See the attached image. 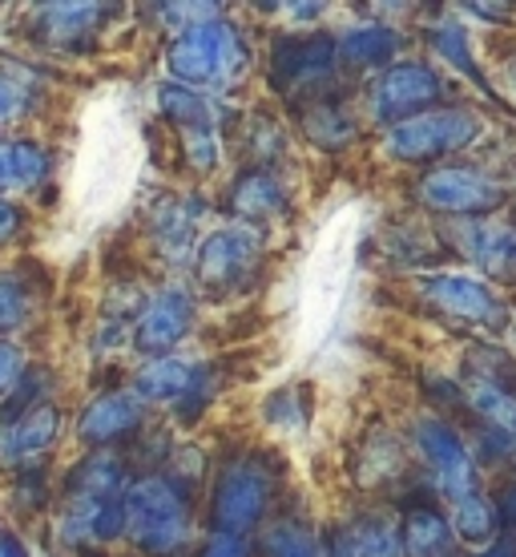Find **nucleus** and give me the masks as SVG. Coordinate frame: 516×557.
Listing matches in <instances>:
<instances>
[{"instance_id":"nucleus-1","label":"nucleus","mask_w":516,"mask_h":557,"mask_svg":"<svg viewBox=\"0 0 516 557\" xmlns=\"http://www.w3.org/2000/svg\"><path fill=\"white\" fill-rule=\"evenodd\" d=\"M166 65L178 77V85L226 89L247 65V49H242V37L230 21H198L169 41Z\"/></svg>"},{"instance_id":"nucleus-2","label":"nucleus","mask_w":516,"mask_h":557,"mask_svg":"<svg viewBox=\"0 0 516 557\" xmlns=\"http://www.w3.org/2000/svg\"><path fill=\"white\" fill-rule=\"evenodd\" d=\"M126 505V537L141 554L169 557L186 545L190 533V505L169 476H141L122 497Z\"/></svg>"},{"instance_id":"nucleus-3","label":"nucleus","mask_w":516,"mask_h":557,"mask_svg":"<svg viewBox=\"0 0 516 557\" xmlns=\"http://www.w3.org/2000/svg\"><path fill=\"white\" fill-rule=\"evenodd\" d=\"M480 138V117L461 106H436L428 113H416L383 134V150L400 162H436L448 153L468 150Z\"/></svg>"},{"instance_id":"nucleus-4","label":"nucleus","mask_w":516,"mask_h":557,"mask_svg":"<svg viewBox=\"0 0 516 557\" xmlns=\"http://www.w3.org/2000/svg\"><path fill=\"white\" fill-rule=\"evenodd\" d=\"M416 198L448 219H489L504 207V186L476 166H436L416 182Z\"/></svg>"},{"instance_id":"nucleus-5","label":"nucleus","mask_w":516,"mask_h":557,"mask_svg":"<svg viewBox=\"0 0 516 557\" xmlns=\"http://www.w3.org/2000/svg\"><path fill=\"white\" fill-rule=\"evenodd\" d=\"M419 295L424 304L436 307L448 320L473 323V327H504L508 323V304L489 278H476L468 271H436V275L419 278Z\"/></svg>"},{"instance_id":"nucleus-6","label":"nucleus","mask_w":516,"mask_h":557,"mask_svg":"<svg viewBox=\"0 0 516 557\" xmlns=\"http://www.w3.org/2000/svg\"><path fill=\"white\" fill-rule=\"evenodd\" d=\"M444 98V77L424 65V61H400V65H388L379 73V82L372 85V117L383 122V126H400L416 113L436 110V101Z\"/></svg>"},{"instance_id":"nucleus-7","label":"nucleus","mask_w":516,"mask_h":557,"mask_svg":"<svg viewBox=\"0 0 516 557\" xmlns=\"http://www.w3.org/2000/svg\"><path fill=\"white\" fill-rule=\"evenodd\" d=\"M263 255V235L251 223H226L214 235L202 238L194 255V275L210 292H230L238 283H247Z\"/></svg>"},{"instance_id":"nucleus-8","label":"nucleus","mask_w":516,"mask_h":557,"mask_svg":"<svg viewBox=\"0 0 516 557\" xmlns=\"http://www.w3.org/2000/svg\"><path fill=\"white\" fill-rule=\"evenodd\" d=\"M416 445L428 460V469H432L436 485L440 493L448 497V505L468 497L480 488V473H476V460L464 445V436L448 420L440 417H424L416 420Z\"/></svg>"},{"instance_id":"nucleus-9","label":"nucleus","mask_w":516,"mask_h":557,"mask_svg":"<svg viewBox=\"0 0 516 557\" xmlns=\"http://www.w3.org/2000/svg\"><path fill=\"white\" fill-rule=\"evenodd\" d=\"M270 505V473H263L254 460H235L226 465L218 485H214V521L218 533H242L263 521Z\"/></svg>"},{"instance_id":"nucleus-10","label":"nucleus","mask_w":516,"mask_h":557,"mask_svg":"<svg viewBox=\"0 0 516 557\" xmlns=\"http://www.w3.org/2000/svg\"><path fill=\"white\" fill-rule=\"evenodd\" d=\"M194 327V299L181 292V287H166L158 292L150 304L141 307L138 327H134V348L166 360V351H174Z\"/></svg>"},{"instance_id":"nucleus-11","label":"nucleus","mask_w":516,"mask_h":557,"mask_svg":"<svg viewBox=\"0 0 516 557\" xmlns=\"http://www.w3.org/2000/svg\"><path fill=\"white\" fill-rule=\"evenodd\" d=\"M339 49L331 37L307 33V37H282L270 57V82L279 89H307L319 85L327 73L336 70Z\"/></svg>"},{"instance_id":"nucleus-12","label":"nucleus","mask_w":516,"mask_h":557,"mask_svg":"<svg viewBox=\"0 0 516 557\" xmlns=\"http://www.w3.org/2000/svg\"><path fill=\"white\" fill-rule=\"evenodd\" d=\"M464 259H473L484 275L516 278V226L496 223V219H464L456 226Z\"/></svg>"},{"instance_id":"nucleus-13","label":"nucleus","mask_w":516,"mask_h":557,"mask_svg":"<svg viewBox=\"0 0 516 557\" xmlns=\"http://www.w3.org/2000/svg\"><path fill=\"white\" fill-rule=\"evenodd\" d=\"M141 424V400L134 392H105L98 400H89L77 417V441L85 445H113Z\"/></svg>"},{"instance_id":"nucleus-14","label":"nucleus","mask_w":516,"mask_h":557,"mask_svg":"<svg viewBox=\"0 0 516 557\" xmlns=\"http://www.w3.org/2000/svg\"><path fill=\"white\" fill-rule=\"evenodd\" d=\"M331 557H404L400 545V530L391 525L388 517H351L331 533Z\"/></svg>"},{"instance_id":"nucleus-15","label":"nucleus","mask_w":516,"mask_h":557,"mask_svg":"<svg viewBox=\"0 0 516 557\" xmlns=\"http://www.w3.org/2000/svg\"><path fill=\"white\" fill-rule=\"evenodd\" d=\"M56 424H61V417H56V408L49 405V400H37V405L21 408V412L4 424V432H0L4 457L9 460L41 457L45 448L56 441Z\"/></svg>"},{"instance_id":"nucleus-16","label":"nucleus","mask_w":516,"mask_h":557,"mask_svg":"<svg viewBox=\"0 0 516 557\" xmlns=\"http://www.w3.org/2000/svg\"><path fill=\"white\" fill-rule=\"evenodd\" d=\"M400 545H404V557H448L456 545V530H452L448 513L432 505H416L404 513Z\"/></svg>"},{"instance_id":"nucleus-17","label":"nucleus","mask_w":516,"mask_h":557,"mask_svg":"<svg viewBox=\"0 0 516 557\" xmlns=\"http://www.w3.org/2000/svg\"><path fill=\"white\" fill-rule=\"evenodd\" d=\"M198 384V368L186 360H150L134 380V396L138 400H154V405H174V400H186L190 388Z\"/></svg>"},{"instance_id":"nucleus-18","label":"nucleus","mask_w":516,"mask_h":557,"mask_svg":"<svg viewBox=\"0 0 516 557\" xmlns=\"http://www.w3.org/2000/svg\"><path fill=\"white\" fill-rule=\"evenodd\" d=\"M49 178V153L37 141L0 138V195L9 190H33Z\"/></svg>"},{"instance_id":"nucleus-19","label":"nucleus","mask_w":516,"mask_h":557,"mask_svg":"<svg viewBox=\"0 0 516 557\" xmlns=\"http://www.w3.org/2000/svg\"><path fill=\"white\" fill-rule=\"evenodd\" d=\"M65 533L73 542H113L126 533V505L122 497L110 502H70Z\"/></svg>"},{"instance_id":"nucleus-20","label":"nucleus","mask_w":516,"mask_h":557,"mask_svg":"<svg viewBox=\"0 0 516 557\" xmlns=\"http://www.w3.org/2000/svg\"><path fill=\"white\" fill-rule=\"evenodd\" d=\"M126 485V465L110 453H93L70 473V502H110Z\"/></svg>"},{"instance_id":"nucleus-21","label":"nucleus","mask_w":516,"mask_h":557,"mask_svg":"<svg viewBox=\"0 0 516 557\" xmlns=\"http://www.w3.org/2000/svg\"><path fill=\"white\" fill-rule=\"evenodd\" d=\"M282 202H287V195H282V186L275 182V174H266V170H247L230 186V210L238 214V223L270 219V214L282 210Z\"/></svg>"},{"instance_id":"nucleus-22","label":"nucleus","mask_w":516,"mask_h":557,"mask_svg":"<svg viewBox=\"0 0 516 557\" xmlns=\"http://www.w3.org/2000/svg\"><path fill=\"white\" fill-rule=\"evenodd\" d=\"M400 45H404V37H400L391 25L367 21V25L348 28V33L336 41V49L343 61H351V65H388L391 57L400 53Z\"/></svg>"},{"instance_id":"nucleus-23","label":"nucleus","mask_w":516,"mask_h":557,"mask_svg":"<svg viewBox=\"0 0 516 557\" xmlns=\"http://www.w3.org/2000/svg\"><path fill=\"white\" fill-rule=\"evenodd\" d=\"M452 530H456V542H468L476 549H484L489 542L501 537V513H496V505L484 488H476L461 502H452Z\"/></svg>"},{"instance_id":"nucleus-24","label":"nucleus","mask_w":516,"mask_h":557,"mask_svg":"<svg viewBox=\"0 0 516 557\" xmlns=\"http://www.w3.org/2000/svg\"><path fill=\"white\" fill-rule=\"evenodd\" d=\"M158 110H162L166 122L181 126L186 134H214V106L198 89H190V85H158Z\"/></svg>"},{"instance_id":"nucleus-25","label":"nucleus","mask_w":516,"mask_h":557,"mask_svg":"<svg viewBox=\"0 0 516 557\" xmlns=\"http://www.w3.org/2000/svg\"><path fill=\"white\" fill-rule=\"evenodd\" d=\"M105 9L101 4H45L37 13V25L53 45H73L77 37L93 33L101 25Z\"/></svg>"},{"instance_id":"nucleus-26","label":"nucleus","mask_w":516,"mask_h":557,"mask_svg":"<svg viewBox=\"0 0 516 557\" xmlns=\"http://www.w3.org/2000/svg\"><path fill=\"white\" fill-rule=\"evenodd\" d=\"M468 408L489 432L516 441V392L496 388V384H468Z\"/></svg>"},{"instance_id":"nucleus-27","label":"nucleus","mask_w":516,"mask_h":557,"mask_svg":"<svg viewBox=\"0 0 516 557\" xmlns=\"http://www.w3.org/2000/svg\"><path fill=\"white\" fill-rule=\"evenodd\" d=\"M37 106V77L21 65H0V126H13Z\"/></svg>"},{"instance_id":"nucleus-28","label":"nucleus","mask_w":516,"mask_h":557,"mask_svg":"<svg viewBox=\"0 0 516 557\" xmlns=\"http://www.w3.org/2000/svg\"><path fill=\"white\" fill-rule=\"evenodd\" d=\"M428 41H432V49L444 57L448 65H456L461 73H468L476 85H484V77H480V70H476L473 41H468V33H464L461 21H444V25H436Z\"/></svg>"},{"instance_id":"nucleus-29","label":"nucleus","mask_w":516,"mask_h":557,"mask_svg":"<svg viewBox=\"0 0 516 557\" xmlns=\"http://www.w3.org/2000/svg\"><path fill=\"white\" fill-rule=\"evenodd\" d=\"M263 545L270 557H319V542H315L303 525H291V521L275 525V530L263 537Z\"/></svg>"},{"instance_id":"nucleus-30","label":"nucleus","mask_w":516,"mask_h":557,"mask_svg":"<svg viewBox=\"0 0 516 557\" xmlns=\"http://www.w3.org/2000/svg\"><path fill=\"white\" fill-rule=\"evenodd\" d=\"M194 223L198 214H190V202H169L166 214H162V247L169 255H186L190 238H194Z\"/></svg>"},{"instance_id":"nucleus-31","label":"nucleus","mask_w":516,"mask_h":557,"mask_svg":"<svg viewBox=\"0 0 516 557\" xmlns=\"http://www.w3.org/2000/svg\"><path fill=\"white\" fill-rule=\"evenodd\" d=\"M28 320V292L16 275H0V332H13Z\"/></svg>"},{"instance_id":"nucleus-32","label":"nucleus","mask_w":516,"mask_h":557,"mask_svg":"<svg viewBox=\"0 0 516 557\" xmlns=\"http://www.w3.org/2000/svg\"><path fill=\"white\" fill-rule=\"evenodd\" d=\"M21 376H25V356H21L16 344H4V339H0V396L13 392L16 384H21Z\"/></svg>"},{"instance_id":"nucleus-33","label":"nucleus","mask_w":516,"mask_h":557,"mask_svg":"<svg viewBox=\"0 0 516 557\" xmlns=\"http://www.w3.org/2000/svg\"><path fill=\"white\" fill-rule=\"evenodd\" d=\"M202 557H251V545L247 537H238V533H214L202 549Z\"/></svg>"},{"instance_id":"nucleus-34","label":"nucleus","mask_w":516,"mask_h":557,"mask_svg":"<svg viewBox=\"0 0 516 557\" xmlns=\"http://www.w3.org/2000/svg\"><path fill=\"white\" fill-rule=\"evenodd\" d=\"M186 146H190V162L198 170H210L218 162V138L214 134H186Z\"/></svg>"},{"instance_id":"nucleus-35","label":"nucleus","mask_w":516,"mask_h":557,"mask_svg":"<svg viewBox=\"0 0 516 557\" xmlns=\"http://www.w3.org/2000/svg\"><path fill=\"white\" fill-rule=\"evenodd\" d=\"M21 223H25V219H21V210H16L9 198H0V247H4L9 238H16Z\"/></svg>"},{"instance_id":"nucleus-36","label":"nucleus","mask_w":516,"mask_h":557,"mask_svg":"<svg viewBox=\"0 0 516 557\" xmlns=\"http://www.w3.org/2000/svg\"><path fill=\"white\" fill-rule=\"evenodd\" d=\"M464 13H473V16H492L489 25H504V16L513 13L508 4H464Z\"/></svg>"},{"instance_id":"nucleus-37","label":"nucleus","mask_w":516,"mask_h":557,"mask_svg":"<svg viewBox=\"0 0 516 557\" xmlns=\"http://www.w3.org/2000/svg\"><path fill=\"white\" fill-rule=\"evenodd\" d=\"M496 513H501V521L513 530V537H516V485H508L504 488V497H501V505H496Z\"/></svg>"},{"instance_id":"nucleus-38","label":"nucleus","mask_w":516,"mask_h":557,"mask_svg":"<svg viewBox=\"0 0 516 557\" xmlns=\"http://www.w3.org/2000/svg\"><path fill=\"white\" fill-rule=\"evenodd\" d=\"M476 557H516V537H496V542H489Z\"/></svg>"},{"instance_id":"nucleus-39","label":"nucleus","mask_w":516,"mask_h":557,"mask_svg":"<svg viewBox=\"0 0 516 557\" xmlns=\"http://www.w3.org/2000/svg\"><path fill=\"white\" fill-rule=\"evenodd\" d=\"M0 557H28V549L16 542L13 533H0Z\"/></svg>"},{"instance_id":"nucleus-40","label":"nucleus","mask_w":516,"mask_h":557,"mask_svg":"<svg viewBox=\"0 0 516 557\" xmlns=\"http://www.w3.org/2000/svg\"><path fill=\"white\" fill-rule=\"evenodd\" d=\"M287 13H291V16H319V13H323V4H291Z\"/></svg>"},{"instance_id":"nucleus-41","label":"nucleus","mask_w":516,"mask_h":557,"mask_svg":"<svg viewBox=\"0 0 516 557\" xmlns=\"http://www.w3.org/2000/svg\"><path fill=\"white\" fill-rule=\"evenodd\" d=\"M508 82L516 85V57H513V65H508Z\"/></svg>"}]
</instances>
